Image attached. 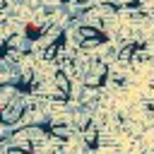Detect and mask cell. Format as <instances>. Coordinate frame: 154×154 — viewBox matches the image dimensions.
I'll use <instances>...</instances> for the list:
<instances>
[{
    "instance_id": "1",
    "label": "cell",
    "mask_w": 154,
    "mask_h": 154,
    "mask_svg": "<svg viewBox=\"0 0 154 154\" xmlns=\"http://www.w3.org/2000/svg\"><path fill=\"white\" fill-rule=\"evenodd\" d=\"M106 77H108V63H103L101 58L91 55L89 63H87V70H84L82 77H79V84H84L87 89L99 91V89L106 84Z\"/></svg>"
}]
</instances>
